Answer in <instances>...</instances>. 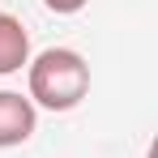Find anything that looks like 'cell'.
Returning a JSON list of instances; mask_svg holds the SVG:
<instances>
[{"instance_id": "2", "label": "cell", "mask_w": 158, "mask_h": 158, "mask_svg": "<svg viewBox=\"0 0 158 158\" xmlns=\"http://www.w3.org/2000/svg\"><path fill=\"white\" fill-rule=\"evenodd\" d=\"M39 128V107L17 90H0V150L26 145Z\"/></svg>"}, {"instance_id": "1", "label": "cell", "mask_w": 158, "mask_h": 158, "mask_svg": "<svg viewBox=\"0 0 158 158\" xmlns=\"http://www.w3.org/2000/svg\"><path fill=\"white\" fill-rule=\"evenodd\" d=\"M30 73V103L43 111H73L90 94V64L73 47H47L26 64Z\"/></svg>"}, {"instance_id": "3", "label": "cell", "mask_w": 158, "mask_h": 158, "mask_svg": "<svg viewBox=\"0 0 158 158\" xmlns=\"http://www.w3.org/2000/svg\"><path fill=\"white\" fill-rule=\"evenodd\" d=\"M30 64V34L13 13H0V77H13Z\"/></svg>"}, {"instance_id": "4", "label": "cell", "mask_w": 158, "mask_h": 158, "mask_svg": "<svg viewBox=\"0 0 158 158\" xmlns=\"http://www.w3.org/2000/svg\"><path fill=\"white\" fill-rule=\"evenodd\" d=\"M43 4H47L52 13H60V17H73V13H81L90 0H43Z\"/></svg>"}]
</instances>
